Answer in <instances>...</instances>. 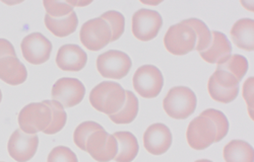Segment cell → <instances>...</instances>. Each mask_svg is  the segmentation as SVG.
<instances>
[{
  "label": "cell",
  "mask_w": 254,
  "mask_h": 162,
  "mask_svg": "<svg viewBox=\"0 0 254 162\" xmlns=\"http://www.w3.org/2000/svg\"><path fill=\"white\" fill-rule=\"evenodd\" d=\"M163 26L161 14L153 9L141 8L132 16V34L142 42L155 39Z\"/></svg>",
  "instance_id": "obj_10"
},
{
  "label": "cell",
  "mask_w": 254,
  "mask_h": 162,
  "mask_svg": "<svg viewBox=\"0 0 254 162\" xmlns=\"http://www.w3.org/2000/svg\"><path fill=\"white\" fill-rule=\"evenodd\" d=\"M86 94V88L76 78H60L54 83L51 95L63 108H72L81 103Z\"/></svg>",
  "instance_id": "obj_12"
},
{
  "label": "cell",
  "mask_w": 254,
  "mask_h": 162,
  "mask_svg": "<svg viewBox=\"0 0 254 162\" xmlns=\"http://www.w3.org/2000/svg\"><path fill=\"white\" fill-rule=\"evenodd\" d=\"M131 66L130 57L118 50L105 52L97 59V69L105 78L122 79L129 73Z\"/></svg>",
  "instance_id": "obj_8"
},
{
  "label": "cell",
  "mask_w": 254,
  "mask_h": 162,
  "mask_svg": "<svg viewBox=\"0 0 254 162\" xmlns=\"http://www.w3.org/2000/svg\"><path fill=\"white\" fill-rule=\"evenodd\" d=\"M47 162H78L75 153L66 146H57L48 155Z\"/></svg>",
  "instance_id": "obj_31"
},
{
  "label": "cell",
  "mask_w": 254,
  "mask_h": 162,
  "mask_svg": "<svg viewBox=\"0 0 254 162\" xmlns=\"http://www.w3.org/2000/svg\"><path fill=\"white\" fill-rule=\"evenodd\" d=\"M195 162H213V161H210V160H208V159H200V160H197V161H195Z\"/></svg>",
  "instance_id": "obj_35"
},
{
  "label": "cell",
  "mask_w": 254,
  "mask_h": 162,
  "mask_svg": "<svg viewBox=\"0 0 254 162\" xmlns=\"http://www.w3.org/2000/svg\"><path fill=\"white\" fill-rule=\"evenodd\" d=\"M1 99H2V93H1V90H0V103H1Z\"/></svg>",
  "instance_id": "obj_36"
},
{
  "label": "cell",
  "mask_w": 254,
  "mask_h": 162,
  "mask_svg": "<svg viewBox=\"0 0 254 162\" xmlns=\"http://www.w3.org/2000/svg\"><path fill=\"white\" fill-rule=\"evenodd\" d=\"M217 69L225 70L233 74L240 82L242 78L244 77V75L247 73L248 61L242 55H239V54L231 55V57L226 61V62H224L223 64L217 65Z\"/></svg>",
  "instance_id": "obj_26"
},
{
  "label": "cell",
  "mask_w": 254,
  "mask_h": 162,
  "mask_svg": "<svg viewBox=\"0 0 254 162\" xmlns=\"http://www.w3.org/2000/svg\"><path fill=\"white\" fill-rule=\"evenodd\" d=\"M239 83L233 74L217 69L208 79V93L214 100L222 104H229L238 96Z\"/></svg>",
  "instance_id": "obj_6"
},
{
  "label": "cell",
  "mask_w": 254,
  "mask_h": 162,
  "mask_svg": "<svg viewBox=\"0 0 254 162\" xmlns=\"http://www.w3.org/2000/svg\"><path fill=\"white\" fill-rule=\"evenodd\" d=\"M89 98L95 110L110 116L123 108L126 94L119 83L114 81H103L92 89Z\"/></svg>",
  "instance_id": "obj_1"
},
{
  "label": "cell",
  "mask_w": 254,
  "mask_h": 162,
  "mask_svg": "<svg viewBox=\"0 0 254 162\" xmlns=\"http://www.w3.org/2000/svg\"><path fill=\"white\" fill-rule=\"evenodd\" d=\"M100 17L109 24L112 32L111 42H115V40H117L124 33V29H125L124 15L119 11L110 10L107 12H104Z\"/></svg>",
  "instance_id": "obj_28"
},
{
  "label": "cell",
  "mask_w": 254,
  "mask_h": 162,
  "mask_svg": "<svg viewBox=\"0 0 254 162\" xmlns=\"http://www.w3.org/2000/svg\"><path fill=\"white\" fill-rule=\"evenodd\" d=\"M186 138L189 146L195 150H203L216 143L217 128L209 118L199 115L188 125Z\"/></svg>",
  "instance_id": "obj_7"
},
{
  "label": "cell",
  "mask_w": 254,
  "mask_h": 162,
  "mask_svg": "<svg viewBox=\"0 0 254 162\" xmlns=\"http://www.w3.org/2000/svg\"><path fill=\"white\" fill-rule=\"evenodd\" d=\"M200 115L209 118L215 123L217 128L216 142H220L227 136L229 132V122L223 112L215 109H207L203 111Z\"/></svg>",
  "instance_id": "obj_29"
},
{
  "label": "cell",
  "mask_w": 254,
  "mask_h": 162,
  "mask_svg": "<svg viewBox=\"0 0 254 162\" xmlns=\"http://www.w3.org/2000/svg\"><path fill=\"white\" fill-rule=\"evenodd\" d=\"M226 162H253V148L242 140H232L223 151Z\"/></svg>",
  "instance_id": "obj_22"
},
{
  "label": "cell",
  "mask_w": 254,
  "mask_h": 162,
  "mask_svg": "<svg viewBox=\"0 0 254 162\" xmlns=\"http://www.w3.org/2000/svg\"><path fill=\"white\" fill-rule=\"evenodd\" d=\"M28 71L17 57L7 56L0 59V79L9 85L23 84L27 80Z\"/></svg>",
  "instance_id": "obj_18"
},
{
  "label": "cell",
  "mask_w": 254,
  "mask_h": 162,
  "mask_svg": "<svg viewBox=\"0 0 254 162\" xmlns=\"http://www.w3.org/2000/svg\"><path fill=\"white\" fill-rule=\"evenodd\" d=\"M44 101L50 107L52 111V121L49 127L43 133L47 135H54L64 128L67 121V115L64 111V108H63L62 105L58 103V101L54 99Z\"/></svg>",
  "instance_id": "obj_25"
},
{
  "label": "cell",
  "mask_w": 254,
  "mask_h": 162,
  "mask_svg": "<svg viewBox=\"0 0 254 162\" xmlns=\"http://www.w3.org/2000/svg\"><path fill=\"white\" fill-rule=\"evenodd\" d=\"M18 125L26 134H37L44 132L52 121V111L45 103L29 104L18 114Z\"/></svg>",
  "instance_id": "obj_3"
},
{
  "label": "cell",
  "mask_w": 254,
  "mask_h": 162,
  "mask_svg": "<svg viewBox=\"0 0 254 162\" xmlns=\"http://www.w3.org/2000/svg\"><path fill=\"white\" fill-rule=\"evenodd\" d=\"M104 128L96 123V122H92V121H87V122H83L80 125H78L76 127V129L74 130L73 133V141L75 145L83 150L86 151V143H87V140L89 139V137L96 131L99 130H103Z\"/></svg>",
  "instance_id": "obj_27"
},
{
  "label": "cell",
  "mask_w": 254,
  "mask_h": 162,
  "mask_svg": "<svg viewBox=\"0 0 254 162\" xmlns=\"http://www.w3.org/2000/svg\"><path fill=\"white\" fill-rule=\"evenodd\" d=\"M133 87L141 97L154 98L162 91L164 77L159 68L154 65L139 67L133 76Z\"/></svg>",
  "instance_id": "obj_9"
},
{
  "label": "cell",
  "mask_w": 254,
  "mask_h": 162,
  "mask_svg": "<svg viewBox=\"0 0 254 162\" xmlns=\"http://www.w3.org/2000/svg\"><path fill=\"white\" fill-rule=\"evenodd\" d=\"M143 144L146 151L153 155L166 153L172 145V133L166 125H151L143 134Z\"/></svg>",
  "instance_id": "obj_15"
},
{
  "label": "cell",
  "mask_w": 254,
  "mask_h": 162,
  "mask_svg": "<svg viewBox=\"0 0 254 162\" xmlns=\"http://www.w3.org/2000/svg\"><path fill=\"white\" fill-rule=\"evenodd\" d=\"M43 4L47 11L46 14L54 18L64 17L69 15L71 12H73V7L69 5L66 1L61 2V1H51V0H44Z\"/></svg>",
  "instance_id": "obj_30"
},
{
  "label": "cell",
  "mask_w": 254,
  "mask_h": 162,
  "mask_svg": "<svg viewBox=\"0 0 254 162\" xmlns=\"http://www.w3.org/2000/svg\"><path fill=\"white\" fill-rule=\"evenodd\" d=\"M7 56L16 57L15 50L10 42L5 39H0V59Z\"/></svg>",
  "instance_id": "obj_33"
},
{
  "label": "cell",
  "mask_w": 254,
  "mask_h": 162,
  "mask_svg": "<svg viewBox=\"0 0 254 162\" xmlns=\"http://www.w3.org/2000/svg\"><path fill=\"white\" fill-rule=\"evenodd\" d=\"M253 83L254 78L249 77L243 85V97L248 107V113L250 118L253 120Z\"/></svg>",
  "instance_id": "obj_32"
},
{
  "label": "cell",
  "mask_w": 254,
  "mask_h": 162,
  "mask_svg": "<svg viewBox=\"0 0 254 162\" xmlns=\"http://www.w3.org/2000/svg\"><path fill=\"white\" fill-rule=\"evenodd\" d=\"M253 31L254 20L251 18H241L233 26L231 38L239 49L250 52L254 50Z\"/></svg>",
  "instance_id": "obj_19"
},
{
  "label": "cell",
  "mask_w": 254,
  "mask_h": 162,
  "mask_svg": "<svg viewBox=\"0 0 254 162\" xmlns=\"http://www.w3.org/2000/svg\"><path fill=\"white\" fill-rule=\"evenodd\" d=\"M183 23L191 27L196 34V45L194 50L198 52H202L206 50L211 43L213 36H211V32L209 31L205 23H203L202 20L198 18L184 19Z\"/></svg>",
  "instance_id": "obj_24"
},
{
  "label": "cell",
  "mask_w": 254,
  "mask_h": 162,
  "mask_svg": "<svg viewBox=\"0 0 254 162\" xmlns=\"http://www.w3.org/2000/svg\"><path fill=\"white\" fill-rule=\"evenodd\" d=\"M88 62V55L77 45H63L56 55V64L63 71L78 72Z\"/></svg>",
  "instance_id": "obj_16"
},
{
  "label": "cell",
  "mask_w": 254,
  "mask_h": 162,
  "mask_svg": "<svg viewBox=\"0 0 254 162\" xmlns=\"http://www.w3.org/2000/svg\"><path fill=\"white\" fill-rule=\"evenodd\" d=\"M20 49L29 63L41 65L49 60L52 52V43L41 33H32L24 38Z\"/></svg>",
  "instance_id": "obj_13"
},
{
  "label": "cell",
  "mask_w": 254,
  "mask_h": 162,
  "mask_svg": "<svg viewBox=\"0 0 254 162\" xmlns=\"http://www.w3.org/2000/svg\"><path fill=\"white\" fill-rule=\"evenodd\" d=\"M164 45L169 53L186 55L195 49L196 34L191 27L181 22L169 28L164 37Z\"/></svg>",
  "instance_id": "obj_4"
},
{
  "label": "cell",
  "mask_w": 254,
  "mask_h": 162,
  "mask_svg": "<svg viewBox=\"0 0 254 162\" xmlns=\"http://www.w3.org/2000/svg\"><path fill=\"white\" fill-rule=\"evenodd\" d=\"M69 5H71L72 7L73 6H86L88 4H90L92 1H88V2H77V1H70V0H68V1H66Z\"/></svg>",
  "instance_id": "obj_34"
},
{
  "label": "cell",
  "mask_w": 254,
  "mask_h": 162,
  "mask_svg": "<svg viewBox=\"0 0 254 162\" xmlns=\"http://www.w3.org/2000/svg\"><path fill=\"white\" fill-rule=\"evenodd\" d=\"M81 44L90 51H99L107 46L112 39L109 24L101 17L84 23L79 32Z\"/></svg>",
  "instance_id": "obj_5"
},
{
  "label": "cell",
  "mask_w": 254,
  "mask_h": 162,
  "mask_svg": "<svg viewBox=\"0 0 254 162\" xmlns=\"http://www.w3.org/2000/svg\"><path fill=\"white\" fill-rule=\"evenodd\" d=\"M196 105L195 93L186 86L171 88L163 100L166 114L176 120H185L191 116L195 112Z\"/></svg>",
  "instance_id": "obj_2"
},
{
  "label": "cell",
  "mask_w": 254,
  "mask_h": 162,
  "mask_svg": "<svg viewBox=\"0 0 254 162\" xmlns=\"http://www.w3.org/2000/svg\"><path fill=\"white\" fill-rule=\"evenodd\" d=\"M86 151L98 162H109L118 153V142L104 129L94 132L86 143Z\"/></svg>",
  "instance_id": "obj_11"
},
{
  "label": "cell",
  "mask_w": 254,
  "mask_h": 162,
  "mask_svg": "<svg viewBox=\"0 0 254 162\" xmlns=\"http://www.w3.org/2000/svg\"><path fill=\"white\" fill-rule=\"evenodd\" d=\"M211 36L210 45L206 50L199 52L200 57L209 64H223L231 57L232 45L224 33L214 31Z\"/></svg>",
  "instance_id": "obj_17"
},
{
  "label": "cell",
  "mask_w": 254,
  "mask_h": 162,
  "mask_svg": "<svg viewBox=\"0 0 254 162\" xmlns=\"http://www.w3.org/2000/svg\"><path fill=\"white\" fill-rule=\"evenodd\" d=\"M39 145V137L37 134H26L22 130H15L7 144L8 154L16 162H28L31 160Z\"/></svg>",
  "instance_id": "obj_14"
},
{
  "label": "cell",
  "mask_w": 254,
  "mask_h": 162,
  "mask_svg": "<svg viewBox=\"0 0 254 162\" xmlns=\"http://www.w3.org/2000/svg\"><path fill=\"white\" fill-rule=\"evenodd\" d=\"M44 20H45L46 28L54 36L58 38H65L71 35L76 31V28L78 25V18L74 11L67 16L60 17V18H54L46 14Z\"/></svg>",
  "instance_id": "obj_21"
},
{
  "label": "cell",
  "mask_w": 254,
  "mask_h": 162,
  "mask_svg": "<svg viewBox=\"0 0 254 162\" xmlns=\"http://www.w3.org/2000/svg\"><path fill=\"white\" fill-rule=\"evenodd\" d=\"M126 100L123 108L116 114L110 115V120L115 124H130L133 122L138 114V99L132 91H125Z\"/></svg>",
  "instance_id": "obj_23"
},
{
  "label": "cell",
  "mask_w": 254,
  "mask_h": 162,
  "mask_svg": "<svg viewBox=\"0 0 254 162\" xmlns=\"http://www.w3.org/2000/svg\"><path fill=\"white\" fill-rule=\"evenodd\" d=\"M118 142V153L114 158L116 162H132L138 154L137 139L130 132H116L113 135Z\"/></svg>",
  "instance_id": "obj_20"
}]
</instances>
